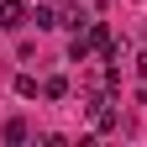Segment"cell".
<instances>
[{
    "mask_svg": "<svg viewBox=\"0 0 147 147\" xmlns=\"http://www.w3.org/2000/svg\"><path fill=\"white\" fill-rule=\"evenodd\" d=\"M89 126H95V131H116L121 126V105H116L110 89H95V95H89Z\"/></svg>",
    "mask_w": 147,
    "mask_h": 147,
    "instance_id": "6da1fadb",
    "label": "cell"
},
{
    "mask_svg": "<svg viewBox=\"0 0 147 147\" xmlns=\"http://www.w3.org/2000/svg\"><path fill=\"white\" fill-rule=\"evenodd\" d=\"M32 21V11L21 5V0H0V26H5V32H21Z\"/></svg>",
    "mask_w": 147,
    "mask_h": 147,
    "instance_id": "7a4b0ae2",
    "label": "cell"
},
{
    "mask_svg": "<svg viewBox=\"0 0 147 147\" xmlns=\"http://www.w3.org/2000/svg\"><path fill=\"white\" fill-rule=\"evenodd\" d=\"M32 21L42 26V32H53V26H63V16L53 11V5H37V11H32Z\"/></svg>",
    "mask_w": 147,
    "mask_h": 147,
    "instance_id": "3957f363",
    "label": "cell"
},
{
    "mask_svg": "<svg viewBox=\"0 0 147 147\" xmlns=\"http://www.w3.org/2000/svg\"><path fill=\"white\" fill-rule=\"evenodd\" d=\"M0 137H5L11 147H21V142H26V121H21V116H11V121H5V131H0Z\"/></svg>",
    "mask_w": 147,
    "mask_h": 147,
    "instance_id": "277c9868",
    "label": "cell"
},
{
    "mask_svg": "<svg viewBox=\"0 0 147 147\" xmlns=\"http://www.w3.org/2000/svg\"><path fill=\"white\" fill-rule=\"evenodd\" d=\"M89 53H95V47H89V37H84V32H74V42H68V58H74V63H84Z\"/></svg>",
    "mask_w": 147,
    "mask_h": 147,
    "instance_id": "5b68a950",
    "label": "cell"
},
{
    "mask_svg": "<svg viewBox=\"0 0 147 147\" xmlns=\"http://www.w3.org/2000/svg\"><path fill=\"white\" fill-rule=\"evenodd\" d=\"M42 95H47V100H63V95H68V79H63V74H53V79L42 84Z\"/></svg>",
    "mask_w": 147,
    "mask_h": 147,
    "instance_id": "8992f818",
    "label": "cell"
},
{
    "mask_svg": "<svg viewBox=\"0 0 147 147\" xmlns=\"http://www.w3.org/2000/svg\"><path fill=\"white\" fill-rule=\"evenodd\" d=\"M16 95H21V100L37 95V79H32V74H16Z\"/></svg>",
    "mask_w": 147,
    "mask_h": 147,
    "instance_id": "52a82bcc",
    "label": "cell"
}]
</instances>
